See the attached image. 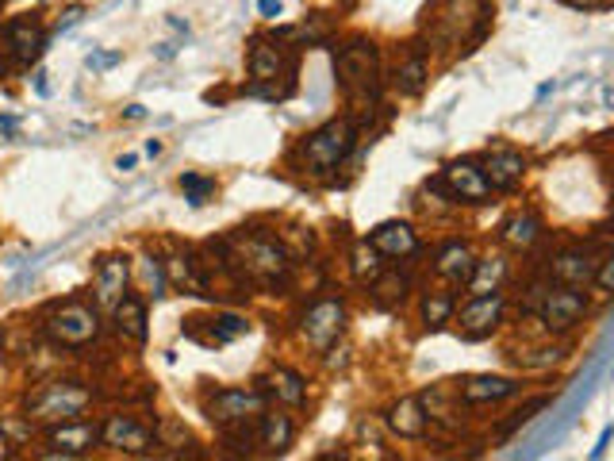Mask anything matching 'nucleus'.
<instances>
[{
  "mask_svg": "<svg viewBox=\"0 0 614 461\" xmlns=\"http://www.w3.org/2000/svg\"><path fill=\"white\" fill-rule=\"evenodd\" d=\"M258 12L265 20H276L281 16V0H258Z\"/></svg>",
  "mask_w": 614,
  "mask_h": 461,
  "instance_id": "nucleus-39",
  "label": "nucleus"
},
{
  "mask_svg": "<svg viewBox=\"0 0 614 461\" xmlns=\"http://www.w3.org/2000/svg\"><path fill=\"white\" fill-rule=\"evenodd\" d=\"M138 273H143V285L150 288V296H166V288H169L166 262L154 258V254H143V258H138Z\"/></svg>",
  "mask_w": 614,
  "mask_h": 461,
  "instance_id": "nucleus-31",
  "label": "nucleus"
},
{
  "mask_svg": "<svg viewBox=\"0 0 614 461\" xmlns=\"http://www.w3.org/2000/svg\"><path fill=\"white\" fill-rule=\"evenodd\" d=\"M269 408V396L261 392V385H230V388H215V396L207 400V419L219 426H242Z\"/></svg>",
  "mask_w": 614,
  "mask_h": 461,
  "instance_id": "nucleus-6",
  "label": "nucleus"
},
{
  "mask_svg": "<svg viewBox=\"0 0 614 461\" xmlns=\"http://www.w3.org/2000/svg\"><path fill=\"white\" fill-rule=\"evenodd\" d=\"M112 319H115V331H120L127 342H138V346L146 342L150 327H146V300H143V296H131V293H127L120 304L112 308Z\"/></svg>",
  "mask_w": 614,
  "mask_h": 461,
  "instance_id": "nucleus-24",
  "label": "nucleus"
},
{
  "mask_svg": "<svg viewBox=\"0 0 614 461\" xmlns=\"http://www.w3.org/2000/svg\"><path fill=\"white\" fill-rule=\"evenodd\" d=\"M523 388L515 377H500V373H480V377H469L457 385V400L469 403V408H480V403H500V400H511L515 392Z\"/></svg>",
  "mask_w": 614,
  "mask_h": 461,
  "instance_id": "nucleus-15",
  "label": "nucleus"
},
{
  "mask_svg": "<svg viewBox=\"0 0 614 461\" xmlns=\"http://www.w3.org/2000/svg\"><path fill=\"white\" fill-rule=\"evenodd\" d=\"M369 242L392 262H403V258H415V254H419V235H415V227L403 223V219H388V223L373 227L369 230Z\"/></svg>",
  "mask_w": 614,
  "mask_h": 461,
  "instance_id": "nucleus-18",
  "label": "nucleus"
},
{
  "mask_svg": "<svg viewBox=\"0 0 614 461\" xmlns=\"http://www.w3.org/2000/svg\"><path fill=\"white\" fill-rule=\"evenodd\" d=\"M46 334H51V342L66 346V350H81V346L97 342L100 334V311L81 304V300H69V304H58L51 316H46Z\"/></svg>",
  "mask_w": 614,
  "mask_h": 461,
  "instance_id": "nucleus-4",
  "label": "nucleus"
},
{
  "mask_svg": "<svg viewBox=\"0 0 614 461\" xmlns=\"http://www.w3.org/2000/svg\"><path fill=\"white\" fill-rule=\"evenodd\" d=\"M561 357H564V346H541V350L518 354V365L523 369H549V365H557Z\"/></svg>",
  "mask_w": 614,
  "mask_h": 461,
  "instance_id": "nucleus-35",
  "label": "nucleus"
},
{
  "mask_svg": "<svg viewBox=\"0 0 614 461\" xmlns=\"http://www.w3.org/2000/svg\"><path fill=\"white\" fill-rule=\"evenodd\" d=\"M104 442V426L89 423V419H69V423H54L46 431V454L43 457H81L89 454L92 446Z\"/></svg>",
  "mask_w": 614,
  "mask_h": 461,
  "instance_id": "nucleus-10",
  "label": "nucleus"
},
{
  "mask_svg": "<svg viewBox=\"0 0 614 461\" xmlns=\"http://www.w3.org/2000/svg\"><path fill=\"white\" fill-rule=\"evenodd\" d=\"M354 146H357V123L338 115V120H327L311 135L299 138V146L292 150V166L307 173V177H330L354 154Z\"/></svg>",
  "mask_w": 614,
  "mask_h": 461,
  "instance_id": "nucleus-1",
  "label": "nucleus"
},
{
  "mask_svg": "<svg viewBox=\"0 0 614 461\" xmlns=\"http://www.w3.org/2000/svg\"><path fill=\"white\" fill-rule=\"evenodd\" d=\"M346 319H350V311H346V300L323 296V300H315V304H307V311L299 316V339H304L311 350L327 354L330 346L342 339Z\"/></svg>",
  "mask_w": 614,
  "mask_h": 461,
  "instance_id": "nucleus-5",
  "label": "nucleus"
},
{
  "mask_svg": "<svg viewBox=\"0 0 614 461\" xmlns=\"http://www.w3.org/2000/svg\"><path fill=\"white\" fill-rule=\"evenodd\" d=\"M138 166V154H120V158H115V169H120V173H131Z\"/></svg>",
  "mask_w": 614,
  "mask_h": 461,
  "instance_id": "nucleus-40",
  "label": "nucleus"
},
{
  "mask_svg": "<svg viewBox=\"0 0 614 461\" xmlns=\"http://www.w3.org/2000/svg\"><path fill=\"white\" fill-rule=\"evenodd\" d=\"M4 43L12 46V58H16L19 66H31V62H39L43 51H46V31L35 20H12L4 27Z\"/></svg>",
  "mask_w": 614,
  "mask_h": 461,
  "instance_id": "nucleus-19",
  "label": "nucleus"
},
{
  "mask_svg": "<svg viewBox=\"0 0 614 461\" xmlns=\"http://www.w3.org/2000/svg\"><path fill=\"white\" fill-rule=\"evenodd\" d=\"M123 62V54L120 51H92L89 58H85V66L92 69V74H108L112 66H120Z\"/></svg>",
  "mask_w": 614,
  "mask_h": 461,
  "instance_id": "nucleus-36",
  "label": "nucleus"
},
{
  "mask_svg": "<svg viewBox=\"0 0 614 461\" xmlns=\"http://www.w3.org/2000/svg\"><path fill=\"white\" fill-rule=\"evenodd\" d=\"M235 246V262L242 265V273L253 277V281H281L288 273V250L269 235H235L230 238Z\"/></svg>",
  "mask_w": 614,
  "mask_h": 461,
  "instance_id": "nucleus-3",
  "label": "nucleus"
},
{
  "mask_svg": "<svg viewBox=\"0 0 614 461\" xmlns=\"http://www.w3.org/2000/svg\"><path fill=\"white\" fill-rule=\"evenodd\" d=\"M350 270H354L357 281H373V277L385 270V254H380L369 238H361L354 246V254H350Z\"/></svg>",
  "mask_w": 614,
  "mask_h": 461,
  "instance_id": "nucleus-30",
  "label": "nucleus"
},
{
  "mask_svg": "<svg viewBox=\"0 0 614 461\" xmlns=\"http://www.w3.org/2000/svg\"><path fill=\"white\" fill-rule=\"evenodd\" d=\"M258 442L265 446V454H288V446L296 442V423L284 411L265 408L258 415Z\"/></svg>",
  "mask_w": 614,
  "mask_h": 461,
  "instance_id": "nucleus-23",
  "label": "nucleus"
},
{
  "mask_svg": "<svg viewBox=\"0 0 614 461\" xmlns=\"http://www.w3.org/2000/svg\"><path fill=\"white\" fill-rule=\"evenodd\" d=\"M334 74H338L346 92L369 89L373 85V77H377V46L369 39H357L350 46H342L338 58H334Z\"/></svg>",
  "mask_w": 614,
  "mask_h": 461,
  "instance_id": "nucleus-11",
  "label": "nucleus"
},
{
  "mask_svg": "<svg viewBox=\"0 0 614 461\" xmlns=\"http://www.w3.org/2000/svg\"><path fill=\"white\" fill-rule=\"evenodd\" d=\"M0 77H4V62H0Z\"/></svg>",
  "mask_w": 614,
  "mask_h": 461,
  "instance_id": "nucleus-46",
  "label": "nucleus"
},
{
  "mask_svg": "<svg viewBox=\"0 0 614 461\" xmlns=\"http://www.w3.org/2000/svg\"><path fill=\"white\" fill-rule=\"evenodd\" d=\"M457 316V296H454V288H442V293H426L423 296V323L431 331L438 327H446L449 319Z\"/></svg>",
  "mask_w": 614,
  "mask_h": 461,
  "instance_id": "nucleus-29",
  "label": "nucleus"
},
{
  "mask_svg": "<svg viewBox=\"0 0 614 461\" xmlns=\"http://www.w3.org/2000/svg\"><path fill=\"white\" fill-rule=\"evenodd\" d=\"M385 426L403 442H419L426 438V426H431V411H426V400L423 396H400L388 403L385 411Z\"/></svg>",
  "mask_w": 614,
  "mask_h": 461,
  "instance_id": "nucleus-12",
  "label": "nucleus"
},
{
  "mask_svg": "<svg viewBox=\"0 0 614 461\" xmlns=\"http://www.w3.org/2000/svg\"><path fill=\"white\" fill-rule=\"evenodd\" d=\"M546 403H549V396H534V400H526L523 403V408H518V411H511V419H507L503 426H500V438H507V434H515L518 431V426H526L530 419H534V415L541 411V408H546Z\"/></svg>",
  "mask_w": 614,
  "mask_h": 461,
  "instance_id": "nucleus-34",
  "label": "nucleus"
},
{
  "mask_svg": "<svg viewBox=\"0 0 614 461\" xmlns=\"http://www.w3.org/2000/svg\"><path fill=\"white\" fill-rule=\"evenodd\" d=\"M16 115H0V135H16Z\"/></svg>",
  "mask_w": 614,
  "mask_h": 461,
  "instance_id": "nucleus-41",
  "label": "nucleus"
},
{
  "mask_svg": "<svg viewBox=\"0 0 614 461\" xmlns=\"http://www.w3.org/2000/svg\"><path fill=\"white\" fill-rule=\"evenodd\" d=\"M143 115H146L143 104H131V108H127V120H143Z\"/></svg>",
  "mask_w": 614,
  "mask_h": 461,
  "instance_id": "nucleus-43",
  "label": "nucleus"
},
{
  "mask_svg": "<svg viewBox=\"0 0 614 461\" xmlns=\"http://www.w3.org/2000/svg\"><path fill=\"white\" fill-rule=\"evenodd\" d=\"M587 293H580V288H572V285H557V288H549L546 296H541V304H538V323H541V331L546 334H564V331H572L576 323H580L587 316Z\"/></svg>",
  "mask_w": 614,
  "mask_h": 461,
  "instance_id": "nucleus-7",
  "label": "nucleus"
},
{
  "mask_svg": "<svg viewBox=\"0 0 614 461\" xmlns=\"http://www.w3.org/2000/svg\"><path fill=\"white\" fill-rule=\"evenodd\" d=\"M181 189H184V200H189L192 207L207 204L215 196V177H200V173H184L181 177Z\"/></svg>",
  "mask_w": 614,
  "mask_h": 461,
  "instance_id": "nucleus-33",
  "label": "nucleus"
},
{
  "mask_svg": "<svg viewBox=\"0 0 614 461\" xmlns=\"http://www.w3.org/2000/svg\"><path fill=\"white\" fill-rule=\"evenodd\" d=\"M104 446L115 449V454H150L154 449V434H150V426L131 419V415H112L104 423Z\"/></svg>",
  "mask_w": 614,
  "mask_h": 461,
  "instance_id": "nucleus-14",
  "label": "nucleus"
},
{
  "mask_svg": "<svg viewBox=\"0 0 614 461\" xmlns=\"http://www.w3.org/2000/svg\"><path fill=\"white\" fill-rule=\"evenodd\" d=\"M258 385H261L265 396L276 400L281 408H304L307 403V377L296 373V369H288V365L269 369L265 377H258Z\"/></svg>",
  "mask_w": 614,
  "mask_h": 461,
  "instance_id": "nucleus-17",
  "label": "nucleus"
},
{
  "mask_svg": "<svg viewBox=\"0 0 614 461\" xmlns=\"http://www.w3.org/2000/svg\"><path fill=\"white\" fill-rule=\"evenodd\" d=\"M250 77H253V92H258L261 85H276L281 77H292V62H288L276 43L253 39V46H250Z\"/></svg>",
  "mask_w": 614,
  "mask_h": 461,
  "instance_id": "nucleus-16",
  "label": "nucleus"
},
{
  "mask_svg": "<svg viewBox=\"0 0 614 461\" xmlns=\"http://www.w3.org/2000/svg\"><path fill=\"white\" fill-rule=\"evenodd\" d=\"M595 285H599V293L614 296V254H607V258L599 262V270H595Z\"/></svg>",
  "mask_w": 614,
  "mask_h": 461,
  "instance_id": "nucleus-37",
  "label": "nucleus"
},
{
  "mask_svg": "<svg viewBox=\"0 0 614 461\" xmlns=\"http://www.w3.org/2000/svg\"><path fill=\"white\" fill-rule=\"evenodd\" d=\"M442 184H446V192L454 196L457 204H488L492 200V181H488V173H484L480 161H472V158H457V161H449L446 173H442Z\"/></svg>",
  "mask_w": 614,
  "mask_h": 461,
  "instance_id": "nucleus-8",
  "label": "nucleus"
},
{
  "mask_svg": "<svg viewBox=\"0 0 614 461\" xmlns=\"http://www.w3.org/2000/svg\"><path fill=\"white\" fill-rule=\"evenodd\" d=\"M472 265H477V254H472L469 242H446L442 250H438V258H434V273L442 277V281L449 285H465L469 281V273H472Z\"/></svg>",
  "mask_w": 614,
  "mask_h": 461,
  "instance_id": "nucleus-22",
  "label": "nucleus"
},
{
  "mask_svg": "<svg viewBox=\"0 0 614 461\" xmlns=\"http://www.w3.org/2000/svg\"><path fill=\"white\" fill-rule=\"evenodd\" d=\"M603 104H607V108L614 112V89H603Z\"/></svg>",
  "mask_w": 614,
  "mask_h": 461,
  "instance_id": "nucleus-45",
  "label": "nucleus"
},
{
  "mask_svg": "<svg viewBox=\"0 0 614 461\" xmlns=\"http://www.w3.org/2000/svg\"><path fill=\"white\" fill-rule=\"evenodd\" d=\"M81 16H85V8H81V4L66 8L62 16H58V27H54V31H69V27H77V23H81Z\"/></svg>",
  "mask_w": 614,
  "mask_h": 461,
  "instance_id": "nucleus-38",
  "label": "nucleus"
},
{
  "mask_svg": "<svg viewBox=\"0 0 614 461\" xmlns=\"http://www.w3.org/2000/svg\"><path fill=\"white\" fill-rule=\"evenodd\" d=\"M166 273H169V285L184 288V293H196V296H207L204 273L196 270V258H192V254H173V258L166 262Z\"/></svg>",
  "mask_w": 614,
  "mask_h": 461,
  "instance_id": "nucleus-27",
  "label": "nucleus"
},
{
  "mask_svg": "<svg viewBox=\"0 0 614 461\" xmlns=\"http://www.w3.org/2000/svg\"><path fill=\"white\" fill-rule=\"evenodd\" d=\"M426 81H431V69H426V62L419 54H411L408 62H400L396 74H392V85H396L400 97H419L426 89Z\"/></svg>",
  "mask_w": 614,
  "mask_h": 461,
  "instance_id": "nucleus-28",
  "label": "nucleus"
},
{
  "mask_svg": "<svg viewBox=\"0 0 614 461\" xmlns=\"http://www.w3.org/2000/svg\"><path fill=\"white\" fill-rule=\"evenodd\" d=\"M569 4H572V8H584V12H587V8H603V4H610V0H569Z\"/></svg>",
  "mask_w": 614,
  "mask_h": 461,
  "instance_id": "nucleus-42",
  "label": "nucleus"
},
{
  "mask_svg": "<svg viewBox=\"0 0 614 461\" xmlns=\"http://www.w3.org/2000/svg\"><path fill=\"white\" fill-rule=\"evenodd\" d=\"M553 281L557 285H572V288H587L595 281V270L599 265L592 262V254L580 250V246H572V250H561L557 258H553Z\"/></svg>",
  "mask_w": 614,
  "mask_h": 461,
  "instance_id": "nucleus-21",
  "label": "nucleus"
},
{
  "mask_svg": "<svg viewBox=\"0 0 614 461\" xmlns=\"http://www.w3.org/2000/svg\"><path fill=\"white\" fill-rule=\"evenodd\" d=\"M480 166L488 173L492 189H500V192H515L526 177V158L518 154V150H492Z\"/></svg>",
  "mask_w": 614,
  "mask_h": 461,
  "instance_id": "nucleus-20",
  "label": "nucleus"
},
{
  "mask_svg": "<svg viewBox=\"0 0 614 461\" xmlns=\"http://www.w3.org/2000/svg\"><path fill=\"white\" fill-rule=\"evenodd\" d=\"M89 408H92V388L77 385V380H46L23 403V419L54 426V423L81 419Z\"/></svg>",
  "mask_w": 614,
  "mask_h": 461,
  "instance_id": "nucleus-2",
  "label": "nucleus"
},
{
  "mask_svg": "<svg viewBox=\"0 0 614 461\" xmlns=\"http://www.w3.org/2000/svg\"><path fill=\"white\" fill-rule=\"evenodd\" d=\"M503 311H507L503 288H495V293H480V296H469L465 304L457 308V327L465 331L469 339H488V334L503 323Z\"/></svg>",
  "mask_w": 614,
  "mask_h": 461,
  "instance_id": "nucleus-9",
  "label": "nucleus"
},
{
  "mask_svg": "<svg viewBox=\"0 0 614 461\" xmlns=\"http://www.w3.org/2000/svg\"><path fill=\"white\" fill-rule=\"evenodd\" d=\"M146 154H150V158L161 154V143H158V138H150V143H146Z\"/></svg>",
  "mask_w": 614,
  "mask_h": 461,
  "instance_id": "nucleus-44",
  "label": "nucleus"
},
{
  "mask_svg": "<svg viewBox=\"0 0 614 461\" xmlns=\"http://www.w3.org/2000/svg\"><path fill=\"white\" fill-rule=\"evenodd\" d=\"M242 334H250V319L246 316H235V311H219L212 319V339L215 342H235Z\"/></svg>",
  "mask_w": 614,
  "mask_h": 461,
  "instance_id": "nucleus-32",
  "label": "nucleus"
},
{
  "mask_svg": "<svg viewBox=\"0 0 614 461\" xmlns=\"http://www.w3.org/2000/svg\"><path fill=\"white\" fill-rule=\"evenodd\" d=\"M507 273H511V262L503 258V254H492V258H477L469 273V296H480V293H495V288H503Z\"/></svg>",
  "mask_w": 614,
  "mask_h": 461,
  "instance_id": "nucleus-25",
  "label": "nucleus"
},
{
  "mask_svg": "<svg viewBox=\"0 0 614 461\" xmlns=\"http://www.w3.org/2000/svg\"><path fill=\"white\" fill-rule=\"evenodd\" d=\"M500 238H503V246H511V250H530L541 238V215L538 212H515L500 227Z\"/></svg>",
  "mask_w": 614,
  "mask_h": 461,
  "instance_id": "nucleus-26",
  "label": "nucleus"
},
{
  "mask_svg": "<svg viewBox=\"0 0 614 461\" xmlns=\"http://www.w3.org/2000/svg\"><path fill=\"white\" fill-rule=\"evenodd\" d=\"M127 285H131V262L123 254H108L97 262V277H92L97 308H115L127 296Z\"/></svg>",
  "mask_w": 614,
  "mask_h": 461,
  "instance_id": "nucleus-13",
  "label": "nucleus"
}]
</instances>
